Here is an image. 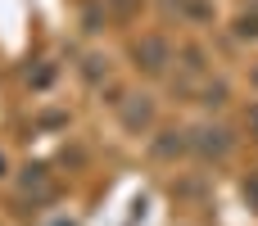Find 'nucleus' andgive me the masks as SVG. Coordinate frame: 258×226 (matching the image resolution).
Segmentation results:
<instances>
[{
  "mask_svg": "<svg viewBox=\"0 0 258 226\" xmlns=\"http://www.w3.org/2000/svg\"><path fill=\"white\" fill-rule=\"evenodd\" d=\"M50 226H73V222H50Z\"/></svg>",
  "mask_w": 258,
  "mask_h": 226,
  "instance_id": "obj_7",
  "label": "nucleus"
},
{
  "mask_svg": "<svg viewBox=\"0 0 258 226\" xmlns=\"http://www.w3.org/2000/svg\"><path fill=\"white\" fill-rule=\"evenodd\" d=\"M150 122H154L150 95H127V100H122V127H127V131H145Z\"/></svg>",
  "mask_w": 258,
  "mask_h": 226,
  "instance_id": "obj_3",
  "label": "nucleus"
},
{
  "mask_svg": "<svg viewBox=\"0 0 258 226\" xmlns=\"http://www.w3.org/2000/svg\"><path fill=\"white\" fill-rule=\"evenodd\" d=\"M0 168H5V159H0Z\"/></svg>",
  "mask_w": 258,
  "mask_h": 226,
  "instance_id": "obj_8",
  "label": "nucleus"
},
{
  "mask_svg": "<svg viewBox=\"0 0 258 226\" xmlns=\"http://www.w3.org/2000/svg\"><path fill=\"white\" fill-rule=\"evenodd\" d=\"M186 149H190L186 131H163V140L154 145V154H159V159H172V154H186Z\"/></svg>",
  "mask_w": 258,
  "mask_h": 226,
  "instance_id": "obj_4",
  "label": "nucleus"
},
{
  "mask_svg": "<svg viewBox=\"0 0 258 226\" xmlns=\"http://www.w3.org/2000/svg\"><path fill=\"white\" fill-rule=\"evenodd\" d=\"M136 5H141V0H113V14H118V18H127Z\"/></svg>",
  "mask_w": 258,
  "mask_h": 226,
  "instance_id": "obj_6",
  "label": "nucleus"
},
{
  "mask_svg": "<svg viewBox=\"0 0 258 226\" xmlns=\"http://www.w3.org/2000/svg\"><path fill=\"white\" fill-rule=\"evenodd\" d=\"M190 149L204 154V159H227L231 154V131L227 127H213V122L209 127H195L190 131Z\"/></svg>",
  "mask_w": 258,
  "mask_h": 226,
  "instance_id": "obj_1",
  "label": "nucleus"
},
{
  "mask_svg": "<svg viewBox=\"0 0 258 226\" xmlns=\"http://www.w3.org/2000/svg\"><path fill=\"white\" fill-rule=\"evenodd\" d=\"M82 72H86V82H100V77H109V59H100V54H91Z\"/></svg>",
  "mask_w": 258,
  "mask_h": 226,
  "instance_id": "obj_5",
  "label": "nucleus"
},
{
  "mask_svg": "<svg viewBox=\"0 0 258 226\" xmlns=\"http://www.w3.org/2000/svg\"><path fill=\"white\" fill-rule=\"evenodd\" d=\"M132 54H136V68H145V72H163L168 59H172V50H168L163 36H145V41H136Z\"/></svg>",
  "mask_w": 258,
  "mask_h": 226,
  "instance_id": "obj_2",
  "label": "nucleus"
}]
</instances>
